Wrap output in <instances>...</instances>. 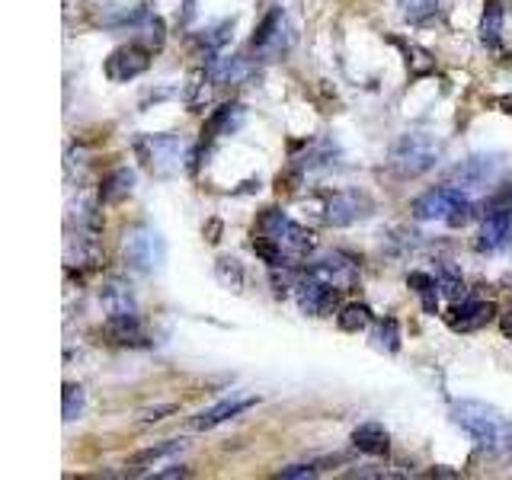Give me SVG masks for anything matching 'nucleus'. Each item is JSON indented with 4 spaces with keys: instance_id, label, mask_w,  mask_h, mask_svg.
Masks as SVG:
<instances>
[{
    "instance_id": "nucleus-1",
    "label": "nucleus",
    "mask_w": 512,
    "mask_h": 480,
    "mask_svg": "<svg viewBox=\"0 0 512 480\" xmlns=\"http://www.w3.org/2000/svg\"><path fill=\"white\" fill-rule=\"evenodd\" d=\"M448 413H452V423L477 442V448H484L490 455L512 452V423L493 404H484V400H455Z\"/></svg>"
},
{
    "instance_id": "nucleus-2",
    "label": "nucleus",
    "mask_w": 512,
    "mask_h": 480,
    "mask_svg": "<svg viewBox=\"0 0 512 480\" xmlns=\"http://www.w3.org/2000/svg\"><path fill=\"white\" fill-rule=\"evenodd\" d=\"M253 234L266 237L269 244L285 256L288 266H298L301 260H308V253L314 250V231L301 228L298 221L282 215L279 208H266V212L256 218Z\"/></svg>"
},
{
    "instance_id": "nucleus-3",
    "label": "nucleus",
    "mask_w": 512,
    "mask_h": 480,
    "mask_svg": "<svg viewBox=\"0 0 512 480\" xmlns=\"http://www.w3.org/2000/svg\"><path fill=\"white\" fill-rule=\"evenodd\" d=\"M410 215L416 221H442L448 228H461V224L471 221L474 215V199L468 189L448 183V186H436L423 192L420 199H413Z\"/></svg>"
},
{
    "instance_id": "nucleus-4",
    "label": "nucleus",
    "mask_w": 512,
    "mask_h": 480,
    "mask_svg": "<svg viewBox=\"0 0 512 480\" xmlns=\"http://www.w3.org/2000/svg\"><path fill=\"white\" fill-rule=\"evenodd\" d=\"M122 263L135 276H151L167 263V240L151 224H135L122 237Z\"/></svg>"
},
{
    "instance_id": "nucleus-5",
    "label": "nucleus",
    "mask_w": 512,
    "mask_h": 480,
    "mask_svg": "<svg viewBox=\"0 0 512 480\" xmlns=\"http://www.w3.org/2000/svg\"><path fill=\"white\" fill-rule=\"evenodd\" d=\"M135 151L144 160V167H148L154 176H160V180L176 176L180 167L192 157L189 141L180 135H144L135 141Z\"/></svg>"
},
{
    "instance_id": "nucleus-6",
    "label": "nucleus",
    "mask_w": 512,
    "mask_h": 480,
    "mask_svg": "<svg viewBox=\"0 0 512 480\" xmlns=\"http://www.w3.org/2000/svg\"><path fill=\"white\" fill-rule=\"evenodd\" d=\"M442 144L426 135V132H407L400 135L394 151H391V170L404 180H413V176H423L426 170H432L439 164Z\"/></svg>"
},
{
    "instance_id": "nucleus-7",
    "label": "nucleus",
    "mask_w": 512,
    "mask_h": 480,
    "mask_svg": "<svg viewBox=\"0 0 512 480\" xmlns=\"http://www.w3.org/2000/svg\"><path fill=\"white\" fill-rule=\"evenodd\" d=\"M288 45H292V32H288V20H285L282 7H276V10L266 13V20L260 23V29L253 32L250 48H253L256 58L276 61V58H282L288 52Z\"/></svg>"
},
{
    "instance_id": "nucleus-8",
    "label": "nucleus",
    "mask_w": 512,
    "mask_h": 480,
    "mask_svg": "<svg viewBox=\"0 0 512 480\" xmlns=\"http://www.w3.org/2000/svg\"><path fill=\"white\" fill-rule=\"evenodd\" d=\"M148 68H151V48L144 42H128V45H119L116 52L106 58L103 71L112 84H128V80L141 77Z\"/></svg>"
},
{
    "instance_id": "nucleus-9",
    "label": "nucleus",
    "mask_w": 512,
    "mask_h": 480,
    "mask_svg": "<svg viewBox=\"0 0 512 480\" xmlns=\"http://www.w3.org/2000/svg\"><path fill=\"white\" fill-rule=\"evenodd\" d=\"M308 272H314L317 279H324L327 285H333L336 292H349L352 285L359 282V260L349 256L343 250H333L327 256H320L308 266Z\"/></svg>"
},
{
    "instance_id": "nucleus-10",
    "label": "nucleus",
    "mask_w": 512,
    "mask_h": 480,
    "mask_svg": "<svg viewBox=\"0 0 512 480\" xmlns=\"http://www.w3.org/2000/svg\"><path fill=\"white\" fill-rule=\"evenodd\" d=\"M336 288L327 285L324 279H317L314 272H304V276L295 279V301H298V308L304 314H311V317H324L333 311V304H336Z\"/></svg>"
},
{
    "instance_id": "nucleus-11",
    "label": "nucleus",
    "mask_w": 512,
    "mask_h": 480,
    "mask_svg": "<svg viewBox=\"0 0 512 480\" xmlns=\"http://www.w3.org/2000/svg\"><path fill=\"white\" fill-rule=\"evenodd\" d=\"M493 317H496V304L493 301L468 298V295H464L461 301H452V308H448V314H445L448 327H452L455 333H474L480 327H487Z\"/></svg>"
},
{
    "instance_id": "nucleus-12",
    "label": "nucleus",
    "mask_w": 512,
    "mask_h": 480,
    "mask_svg": "<svg viewBox=\"0 0 512 480\" xmlns=\"http://www.w3.org/2000/svg\"><path fill=\"white\" fill-rule=\"evenodd\" d=\"M368 212H372V202L356 189H340L324 202V221L333 224V228H346V224L365 218Z\"/></svg>"
},
{
    "instance_id": "nucleus-13",
    "label": "nucleus",
    "mask_w": 512,
    "mask_h": 480,
    "mask_svg": "<svg viewBox=\"0 0 512 480\" xmlns=\"http://www.w3.org/2000/svg\"><path fill=\"white\" fill-rule=\"evenodd\" d=\"M503 167V157L500 154H477V157H468L464 164L455 167L452 173V183L461 186V189H480L496 180V173Z\"/></svg>"
},
{
    "instance_id": "nucleus-14",
    "label": "nucleus",
    "mask_w": 512,
    "mask_h": 480,
    "mask_svg": "<svg viewBox=\"0 0 512 480\" xmlns=\"http://www.w3.org/2000/svg\"><path fill=\"white\" fill-rule=\"evenodd\" d=\"M256 400H260V397H253V394H231V397H224V400H218V404H212L208 410H202L196 420H192V429H215L221 423L234 420V416H240L244 410L256 407Z\"/></svg>"
},
{
    "instance_id": "nucleus-15",
    "label": "nucleus",
    "mask_w": 512,
    "mask_h": 480,
    "mask_svg": "<svg viewBox=\"0 0 512 480\" xmlns=\"http://www.w3.org/2000/svg\"><path fill=\"white\" fill-rule=\"evenodd\" d=\"M512 234V212L509 208H490L487 218L480 221V234H477V250L480 253H496Z\"/></svg>"
},
{
    "instance_id": "nucleus-16",
    "label": "nucleus",
    "mask_w": 512,
    "mask_h": 480,
    "mask_svg": "<svg viewBox=\"0 0 512 480\" xmlns=\"http://www.w3.org/2000/svg\"><path fill=\"white\" fill-rule=\"evenodd\" d=\"M106 336L116 346H148V333H144L138 314H122V317H106Z\"/></svg>"
},
{
    "instance_id": "nucleus-17",
    "label": "nucleus",
    "mask_w": 512,
    "mask_h": 480,
    "mask_svg": "<svg viewBox=\"0 0 512 480\" xmlns=\"http://www.w3.org/2000/svg\"><path fill=\"white\" fill-rule=\"evenodd\" d=\"M100 301L109 317H122V314H138V301H135V292L132 285L122 282V279H109L103 288H100Z\"/></svg>"
},
{
    "instance_id": "nucleus-18",
    "label": "nucleus",
    "mask_w": 512,
    "mask_h": 480,
    "mask_svg": "<svg viewBox=\"0 0 512 480\" xmlns=\"http://www.w3.org/2000/svg\"><path fill=\"white\" fill-rule=\"evenodd\" d=\"M352 448H359L362 455L384 458L391 452V436L381 423H362L352 429Z\"/></svg>"
},
{
    "instance_id": "nucleus-19",
    "label": "nucleus",
    "mask_w": 512,
    "mask_h": 480,
    "mask_svg": "<svg viewBox=\"0 0 512 480\" xmlns=\"http://www.w3.org/2000/svg\"><path fill=\"white\" fill-rule=\"evenodd\" d=\"M240 122H244V106H240V103H224L221 109L212 112V119L205 122V128H202V144L215 141L221 135L237 132Z\"/></svg>"
},
{
    "instance_id": "nucleus-20",
    "label": "nucleus",
    "mask_w": 512,
    "mask_h": 480,
    "mask_svg": "<svg viewBox=\"0 0 512 480\" xmlns=\"http://www.w3.org/2000/svg\"><path fill=\"white\" fill-rule=\"evenodd\" d=\"M132 189H135V170L132 167H116L100 183V202L103 205H116V202L132 196Z\"/></svg>"
},
{
    "instance_id": "nucleus-21",
    "label": "nucleus",
    "mask_w": 512,
    "mask_h": 480,
    "mask_svg": "<svg viewBox=\"0 0 512 480\" xmlns=\"http://www.w3.org/2000/svg\"><path fill=\"white\" fill-rule=\"evenodd\" d=\"M208 68V74H212V80L221 87V84H240L247 74H250V64L244 61V58H228V55H218V58H212L205 64Z\"/></svg>"
},
{
    "instance_id": "nucleus-22",
    "label": "nucleus",
    "mask_w": 512,
    "mask_h": 480,
    "mask_svg": "<svg viewBox=\"0 0 512 480\" xmlns=\"http://www.w3.org/2000/svg\"><path fill=\"white\" fill-rule=\"evenodd\" d=\"M407 285H410V292L420 298L423 304V311L436 317L439 314V279L436 276H429V272H410L407 276Z\"/></svg>"
},
{
    "instance_id": "nucleus-23",
    "label": "nucleus",
    "mask_w": 512,
    "mask_h": 480,
    "mask_svg": "<svg viewBox=\"0 0 512 480\" xmlns=\"http://www.w3.org/2000/svg\"><path fill=\"white\" fill-rule=\"evenodd\" d=\"M500 32H503V4L500 0H487L484 16H480V42L487 48L500 45Z\"/></svg>"
},
{
    "instance_id": "nucleus-24",
    "label": "nucleus",
    "mask_w": 512,
    "mask_h": 480,
    "mask_svg": "<svg viewBox=\"0 0 512 480\" xmlns=\"http://www.w3.org/2000/svg\"><path fill=\"white\" fill-rule=\"evenodd\" d=\"M186 448L183 439H167V442H157L151 448H144V452H138L132 458L135 468H157V461H164V458H176Z\"/></svg>"
},
{
    "instance_id": "nucleus-25",
    "label": "nucleus",
    "mask_w": 512,
    "mask_h": 480,
    "mask_svg": "<svg viewBox=\"0 0 512 480\" xmlns=\"http://www.w3.org/2000/svg\"><path fill=\"white\" fill-rule=\"evenodd\" d=\"M372 320H375L372 308L362 304V301H349L340 308V314H336V324H340V330H346V333H359V330H365L368 324H372Z\"/></svg>"
},
{
    "instance_id": "nucleus-26",
    "label": "nucleus",
    "mask_w": 512,
    "mask_h": 480,
    "mask_svg": "<svg viewBox=\"0 0 512 480\" xmlns=\"http://www.w3.org/2000/svg\"><path fill=\"white\" fill-rule=\"evenodd\" d=\"M400 13L413 26H426L439 16V0H400Z\"/></svg>"
},
{
    "instance_id": "nucleus-27",
    "label": "nucleus",
    "mask_w": 512,
    "mask_h": 480,
    "mask_svg": "<svg viewBox=\"0 0 512 480\" xmlns=\"http://www.w3.org/2000/svg\"><path fill=\"white\" fill-rule=\"evenodd\" d=\"M372 346L378 352H397L400 349V327L394 317H384L372 330Z\"/></svg>"
},
{
    "instance_id": "nucleus-28",
    "label": "nucleus",
    "mask_w": 512,
    "mask_h": 480,
    "mask_svg": "<svg viewBox=\"0 0 512 480\" xmlns=\"http://www.w3.org/2000/svg\"><path fill=\"white\" fill-rule=\"evenodd\" d=\"M215 276L224 288H231V292H240L247 282L244 266H240V260H234V256H221V260L215 263Z\"/></svg>"
},
{
    "instance_id": "nucleus-29",
    "label": "nucleus",
    "mask_w": 512,
    "mask_h": 480,
    "mask_svg": "<svg viewBox=\"0 0 512 480\" xmlns=\"http://www.w3.org/2000/svg\"><path fill=\"white\" fill-rule=\"evenodd\" d=\"M439 292L448 298V301H461L464 295H468V288H464V279H461V272L452 266V263H442L439 266Z\"/></svg>"
},
{
    "instance_id": "nucleus-30",
    "label": "nucleus",
    "mask_w": 512,
    "mask_h": 480,
    "mask_svg": "<svg viewBox=\"0 0 512 480\" xmlns=\"http://www.w3.org/2000/svg\"><path fill=\"white\" fill-rule=\"evenodd\" d=\"M84 404H87V394L80 384H64V391H61V413H64V420H80V413H84Z\"/></svg>"
},
{
    "instance_id": "nucleus-31",
    "label": "nucleus",
    "mask_w": 512,
    "mask_h": 480,
    "mask_svg": "<svg viewBox=\"0 0 512 480\" xmlns=\"http://www.w3.org/2000/svg\"><path fill=\"white\" fill-rule=\"evenodd\" d=\"M397 45L407 52V64H410V74L413 77H423V74H429L432 68H436V61H432L429 52H423L420 45H413V42L407 45V42H400V39H397Z\"/></svg>"
},
{
    "instance_id": "nucleus-32",
    "label": "nucleus",
    "mask_w": 512,
    "mask_h": 480,
    "mask_svg": "<svg viewBox=\"0 0 512 480\" xmlns=\"http://www.w3.org/2000/svg\"><path fill=\"white\" fill-rule=\"evenodd\" d=\"M314 474H317L314 464H292V468H282L279 471L282 480H298V477H314Z\"/></svg>"
},
{
    "instance_id": "nucleus-33",
    "label": "nucleus",
    "mask_w": 512,
    "mask_h": 480,
    "mask_svg": "<svg viewBox=\"0 0 512 480\" xmlns=\"http://www.w3.org/2000/svg\"><path fill=\"white\" fill-rule=\"evenodd\" d=\"M154 477H157V480H167V477H189V471H186V468H176V464H170V468H164V471H154Z\"/></svg>"
},
{
    "instance_id": "nucleus-34",
    "label": "nucleus",
    "mask_w": 512,
    "mask_h": 480,
    "mask_svg": "<svg viewBox=\"0 0 512 480\" xmlns=\"http://www.w3.org/2000/svg\"><path fill=\"white\" fill-rule=\"evenodd\" d=\"M503 333L512 340V314H506V317H503Z\"/></svg>"
}]
</instances>
